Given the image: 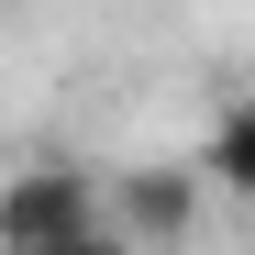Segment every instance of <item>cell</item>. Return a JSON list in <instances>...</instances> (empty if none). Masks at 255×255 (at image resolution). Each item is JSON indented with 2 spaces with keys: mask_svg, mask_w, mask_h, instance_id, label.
<instances>
[{
  "mask_svg": "<svg viewBox=\"0 0 255 255\" xmlns=\"http://www.w3.org/2000/svg\"><path fill=\"white\" fill-rule=\"evenodd\" d=\"M189 222H200V166H133L122 200H111V233L122 244H178Z\"/></svg>",
  "mask_w": 255,
  "mask_h": 255,
  "instance_id": "2",
  "label": "cell"
},
{
  "mask_svg": "<svg viewBox=\"0 0 255 255\" xmlns=\"http://www.w3.org/2000/svg\"><path fill=\"white\" fill-rule=\"evenodd\" d=\"M89 233H111V211L78 166H22L0 189V255H78Z\"/></svg>",
  "mask_w": 255,
  "mask_h": 255,
  "instance_id": "1",
  "label": "cell"
},
{
  "mask_svg": "<svg viewBox=\"0 0 255 255\" xmlns=\"http://www.w3.org/2000/svg\"><path fill=\"white\" fill-rule=\"evenodd\" d=\"M200 189H222L255 211V100H233L222 122H211V155H200Z\"/></svg>",
  "mask_w": 255,
  "mask_h": 255,
  "instance_id": "3",
  "label": "cell"
},
{
  "mask_svg": "<svg viewBox=\"0 0 255 255\" xmlns=\"http://www.w3.org/2000/svg\"><path fill=\"white\" fill-rule=\"evenodd\" d=\"M78 255H133V244H122V233H89V244H78Z\"/></svg>",
  "mask_w": 255,
  "mask_h": 255,
  "instance_id": "4",
  "label": "cell"
}]
</instances>
